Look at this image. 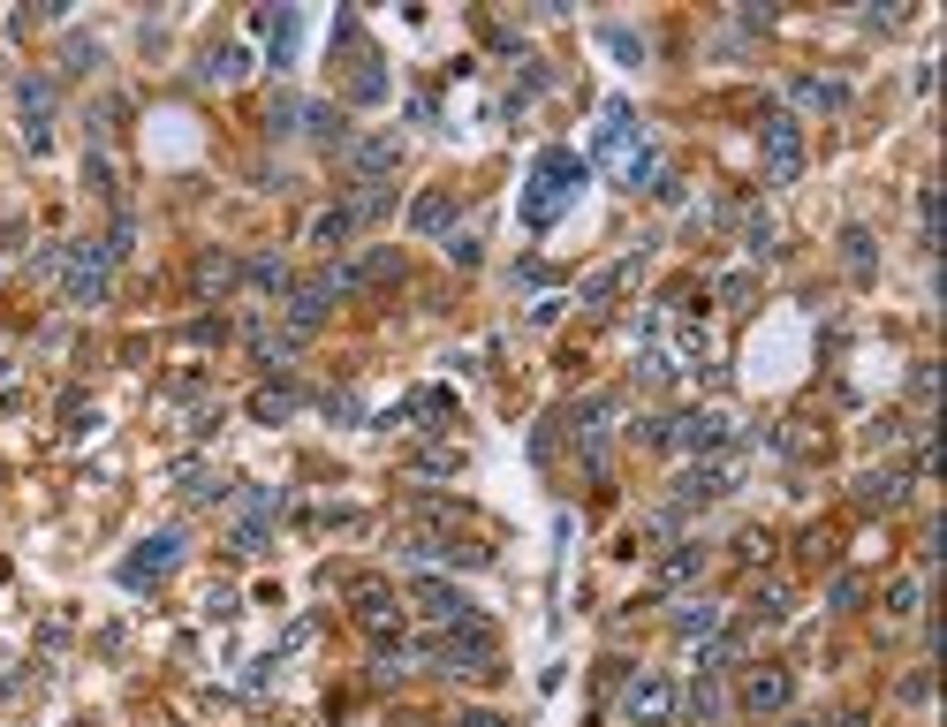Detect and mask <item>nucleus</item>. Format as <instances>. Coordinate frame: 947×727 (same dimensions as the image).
Returning <instances> with one entry per match:
<instances>
[{"mask_svg":"<svg viewBox=\"0 0 947 727\" xmlns=\"http://www.w3.org/2000/svg\"><path fill=\"white\" fill-rule=\"evenodd\" d=\"M356 167H364V175H387V167H395V144H387V136L356 144Z\"/></svg>","mask_w":947,"mask_h":727,"instance_id":"17","label":"nucleus"},{"mask_svg":"<svg viewBox=\"0 0 947 727\" xmlns=\"http://www.w3.org/2000/svg\"><path fill=\"white\" fill-rule=\"evenodd\" d=\"M621 152H637V114L614 99L607 107V122H599V159H621Z\"/></svg>","mask_w":947,"mask_h":727,"instance_id":"7","label":"nucleus"},{"mask_svg":"<svg viewBox=\"0 0 947 727\" xmlns=\"http://www.w3.org/2000/svg\"><path fill=\"white\" fill-rule=\"evenodd\" d=\"M744 705L750 713H781V705H789V674H781V667H758L744 682Z\"/></svg>","mask_w":947,"mask_h":727,"instance_id":"6","label":"nucleus"},{"mask_svg":"<svg viewBox=\"0 0 947 727\" xmlns=\"http://www.w3.org/2000/svg\"><path fill=\"white\" fill-rule=\"evenodd\" d=\"M107 243H76V258H68V304H99L107 296Z\"/></svg>","mask_w":947,"mask_h":727,"instance_id":"4","label":"nucleus"},{"mask_svg":"<svg viewBox=\"0 0 947 727\" xmlns=\"http://www.w3.org/2000/svg\"><path fill=\"white\" fill-rule=\"evenodd\" d=\"M894 493H902L894 477H865V493H857V500H865V508H880V500H894Z\"/></svg>","mask_w":947,"mask_h":727,"instance_id":"20","label":"nucleus"},{"mask_svg":"<svg viewBox=\"0 0 947 727\" xmlns=\"http://www.w3.org/2000/svg\"><path fill=\"white\" fill-rule=\"evenodd\" d=\"M349 228H356V220H349V205H334V212H319V228H311V243H319V251H334V243L349 235Z\"/></svg>","mask_w":947,"mask_h":727,"instance_id":"13","label":"nucleus"},{"mask_svg":"<svg viewBox=\"0 0 947 727\" xmlns=\"http://www.w3.org/2000/svg\"><path fill=\"white\" fill-rule=\"evenodd\" d=\"M288 54H296V15H273V62L288 68Z\"/></svg>","mask_w":947,"mask_h":727,"instance_id":"18","label":"nucleus"},{"mask_svg":"<svg viewBox=\"0 0 947 727\" xmlns=\"http://www.w3.org/2000/svg\"><path fill=\"white\" fill-rule=\"evenodd\" d=\"M448 212H455V198H448V190H432V198H417V228L432 235V228H448Z\"/></svg>","mask_w":947,"mask_h":727,"instance_id":"16","label":"nucleus"},{"mask_svg":"<svg viewBox=\"0 0 947 727\" xmlns=\"http://www.w3.org/2000/svg\"><path fill=\"white\" fill-rule=\"evenodd\" d=\"M675 440H682V448H720V440H728V417H720V409H705V417H682Z\"/></svg>","mask_w":947,"mask_h":727,"instance_id":"11","label":"nucleus"},{"mask_svg":"<svg viewBox=\"0 0 947 727\" xmlns=\"http://www.w3.org/2000/svg\"><path fill=\"white\" fill-rule=\"evenodd\" d=\"M356 621H364V629H379V637H395V592L364 584V592H356Z\"/></svg>","mask_w":947,"mask_h":727,"instance_id":"8","label":"nucleus"},{"mask_svg":"<svg viewBox=\"0 0 947 727\" xmlns=\"http://www.w3.org/2000/svg\"><path fill=\"white\" fill-rule=\"evenodd\" d=\"M796 727H804V720H796Z\"/></svg>","mask_w":947,"mask_h":727,"instance_id":"22","label":"nucleus"},{"mask_svg":"<svg viewBox=\"0 0 947 727\" xmlns=\"http://www.w3.org/2000/svg\"><path fill=\"white\" fill-rule=\"evenodd\" d=\"M417 598H425V614H432V621H448V629H455V621H471V598L448 592V584H417Z\"/></svg>","mask_w":947,"mask_h":727,"instance_id":"9","label":"nucleus"},{"mask_svg":"<svg viewBox=\"0 0 947 727\" xmlns=\"http://www.w3.org/2000/svg\"><path fill=\"white\" fill-rule=\"evenodd\" d=\"M243 68H251V54H243V46H220V54L205 62V76H212V84H235Z\"/></svg>","mask_w":947,"mask_h":727,"instance_id":"14","label":"nucleus"},{"mask_svg":"<svg viewBox=\"0 0 947 727\" xmlns=\"http://www.w3.org/2000/svg\"><path fill=\"white\" fill-rule=\"evenodd\" d=\"M198 288H228V258H205L198 265Z\"/></svg>","mask_w":947,"mask_h":727,"instance_id":"21","label":"nucleus"},{"mask_svg":"<svg viewBox=\"0 0 947 727\" xmlns=\"http://www.w3.org/2000/svg\"><path fill=\"white\" fill-rule=\"evenodd\" d=\"M758 144H766V175L773 183H796L804 175V130H796V114H766Z\"/></svg>","mask_w":947,"mask_h":727,"instance_id":"2","label":"nucleus"},{"mask_svg":"<svg viewBox=\"0 0 947 727\" xmlns=\"http://www.w3.org/2000/svg\"><path fill=\"white\" fill-rule=\"evenodd\" d=\"M417 652H432L448 674H485V667H493V637H485V629H448V637H432V645H417Z\"/></svg>","mask_w":947,"mask_h":727,"instance_id":"3","label":"nucleus"},{"mask_svg":"<svg viewBox=\"0 0 947 727\" xmlns=\"http://www.w3.org/2000/svg\"><path fill=\"white\" fill-rule=\"evenodd\" d=\"M46 107H54V91H46V84L31 76V84H23V114H31L23 130H31V144H46Z\"/></svg>","mask_w":947,"mask_h":727,"instance_id":"12","label":"nucleus"},{"mask_svg":"<svg viewBox=\"0 0 947 727\" xmlns=\"http://www.w3.org/2000/svg\"><path fill=\"white\" fill-rule=\"evenodd\" d=\"M576 183H584V159L576 152H539V167H531V198H524V220L531 228H553V212L576 198Z\"/></svg>","mask_w":947,"mask_h":727,"instance_id":"1","label":"nucleus"},{"mask_svg":"<svg viewBox=\"0 0 947 727\" xmlns=\"http://www.w3.org/2000/svg\"><path fill=\"white\" fill-rule=\"evenodd\" d=\"M175 546H183V538H152V553H136L122 576H130V584H152V576H167V569H175Z\"/></svg>","mask_w":947,"mask_h":727,"instance_id":"10","label":"nucleus"},{"mask_svg":"<svg viewBox=\"0 0 947 727\" xmlns=\"http://www.w3.org/2000/svg\"><path fill=\"white\" fill-rule=\"evenodd\" d=\"M668 705H675V690H668L660 674L629 682V697H621V713H629V720H668Z\"/></svg>","mask_w":947,"mask_h":727,"instance_id":"5","label":"nucleus"},{"mask_svg":"<svg viewBox=\"0 0 947 727\" xmlns=\"http://www.w3.org/2000/svg\"><path fill=\"white\" fill-rule=\"evenodd\" d=\"M796 99H804V107H841L849 91H841V84H826V76H804V84H796Z\"/></svg>","mask_w":947,"mask_h":727,"instance_id":"15","label":"nucleus"},{"mask_svg":"<svg viewBox=\"0 0 947 727\" xmlns=\"http://www.w3.org/2000/svg\"><path fill=\"white\" fill-rule=\"evenodd\" d=\"M713 621H720V614H713V606H682V614H675V629H682V637H705V629H713Z\"/></svg>","mask_w":947,"mask_h":727,"instance_id":"19","label":"nucleus"}]
</instances>
